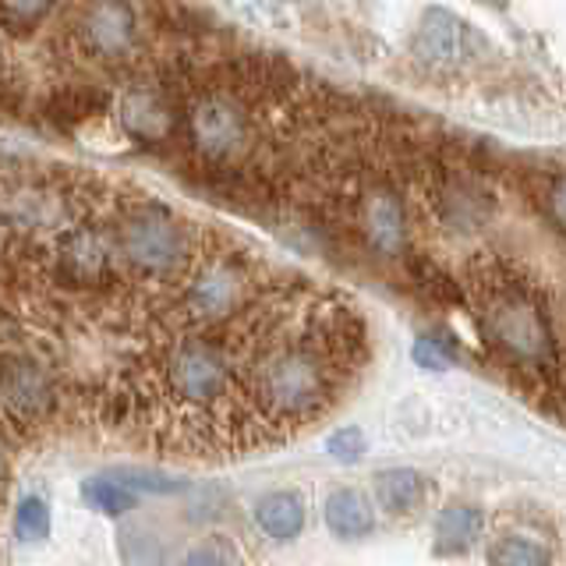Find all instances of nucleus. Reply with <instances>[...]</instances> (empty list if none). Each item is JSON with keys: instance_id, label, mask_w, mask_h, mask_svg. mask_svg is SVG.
<instances>
[{"instance_id": "nucleus-1", "label": "nucleus", "mask_w": 566, "mask_h": 566, "mask_svg": "<svg viewBox=\"0 0 566 566\" xmlns=\"http://www.w3.org/2000/svg\"><path fill=\"white\" fill-rule=\"evenodd\" d=\"M361 350V333L347 329V312L315 318V326L283 333L270 326L252 365V394L270 421L301 424L336 400L350 354Z\"/></svg>"}, {"instance_id": "nucleus-2", "label": "nucleus", "mask_w": 566, "mask_h": 566, "mask_svg": "<svg viewBox=\"0 0 566 566\" xmlns=\"http://www.w3.org/2000/svg\"><path fill=\"white\" fill-rule=\"evenodd\" d=\"M471 294L482 318V336L503 361L524 371H559V347L548 323L545 301L531 280L517 276L510 265H489L471 280Z\"/></svg>"}, {"instance_id": "nucleus-3", "label": "nucleus", "mask_w": 566, "mask_h": 566, "mask_svg": "<svg viewBox=\"0 0 566 566\" xmlns=\"http://www.w3.org/2000/svg\"><path fill=\"white\" fill-rule=\"evenodd\" d=\"M114 252L138 276L170 280V276H185V270L195 262V241L188 223L174 209L146 202L124 212Z\"/></svg>"}, {"instance_id": "nucleus-4", "label": "nucleus", "mask_w": 566, "mask_h": 566, "mask_svg": "<svg viewBox=\"0 0 566 566\" xmlns=\"http://www.w3.org/2000/svg\"><path fill=\"white\" fill-rule=\"evenodd\" d=\"M164 389L181 411L206 418L227 411L234 394L227 350L209 336H185L164 361Z\"/></svg>"}, {"instance_id": "nucleus-5", "label": "nucleus", "mask_w": 566, "mask_h": 566, "mask_svg": "<svg viewBox=\"0 0 566 566\" xmlns=\"http://www.w3.org/2000/svg\"><path fill=\"white\" fill-rule=\"evenodd\" d=\"M53 280L67 291H99L111 287L114 270H117V252L96 227L78 223L67 227L53 244L50 255Z\"/></svg>"}, {"instance_id": "nucleus-6", "label": "nucleus", "mask_w": 566, "mask_h": 566, "mask_svg": "<svg viewBox=\"0 0 566 566\" xmlns=\"http://www.w3.org/2000/svg\"><path fill=\"white\" fill-rule=\"evenodd\" d=\"M195 149L209 159H234L252 142V117L227 93H206L188 111Z\"/></svg>"}, {"instance_id": "nucleus-7", "label": "nucleus", "mask_w": 566, "mask_h": 566, "mask_svg": "<svg viewBox=\"0 0 566 566\" xmlns=\"http://www.w3.org/2000/svg\"><path fill=\"white\" fill-rule=\"evenodd\" d=\"M0 403L18 424H43L57 407V382L29 354H0Z\"/></svg>"}, {"instance_id": "nucleus-8", "label": "nucleus", "mask_w": 566, "mask_h": 566, "mask_svg": "<svg viewBox=\"0 0 566 566\" xmlns=\"http://www.w3.org/2000/svg\"><path fill=\"white\" fill-rule=\"evenodd\" d=\"M244 297H248V265L241 259L217 255L191 273L185 287V308L191 318L212 323V318H223L234 308H241Z\"/></svg>"}, {"instance_id": "nucleus-9", "label": "nucleus", "mask_w": 566, "mask_h": 566, "mask_svg": "<svg viewBox=\"0 0 566 566\" xmlns=\"http://www.w3.org/2000/svg\"><path fill=\"white\" fill-rule=\"evenodd\" d=\"M78 43L99 61H120L138 46V18L128 4H93L78 18Z\"/></svg>"}, {"instance_id": "nucleus-10", "label": "nucleus", "mask_w": 566, "mask_h": 566, "mask_svg": "<svg viewBox=\"0 0 566 566\" xmlns=\"http://www.w3.org/2000/svg\"><path fill=\"white\" fill-rule=\"evenodd\" d=\"M358 220H361L365 241L376 248L379 255L394 259L407 248V212H403V202L397 199L394 188H386V185L368 188L361 195Z\"/></svg>"}, {"instance_id": "nucleus-11", "label": "nucleus", "mask_w": 566, "mask_h": 566, "mask_svg": "<svg viewBox=\"0 0 566 566\" xmlns=\"http://www.w3.org/2000/svg\"><path fill=\"white\" fill-rule=\"evenodd\" d=\"M432 199H436L439 223H447L450 230H457V234L478 230L492 212L489 191L468 181V177H442V181L432 188Z\"/></svg>"}, {"instance_id": "nucleus-12", "label": "nucleus", "mask_w": 566, "mask_h": 566, "mask_svg": "<svg viewBox=\"0 0 566 566\" xmlns=\"http://www.w3.org/2000/svg\"><path fill=\"white\" fill-rule=\"evenodd\" d=\"M376 506H382L389 517H415L432 500V482L415 468H382L371 482Z\"/></svg>"}, {"instance_id": "nucleus-13", "label": "nucleus", "mask_w": 566, "mask_h": 566, "mask_svg": "<svg viewBox=\"0 0 566 566\" xmlns=\"http://www.w3.org/2000/svg\"><path fill=\"white\" fill-rule=\"evenodd\" d=\"M120 128L138 142H164L174 132V111L156 88H132L117 106Z\"/></svg>"}, {"instance_id": "nucleus-14", "label": "nucleus", "mask_w": 566, "mask_h": 566, "mask_svg": "<svg viewBox=\"0 0 566 566\" xmlns=\"http://www.w3.org/2000/svg\"><path fill=\"white\" fill-rule=\"evenodd\" d=\"M485 535V513L478 506H442L432 527L436 556H464Z\"/></svg>"}, {"instance_id": "nucleus-15", "label": "nucleus", "mask_w": 566, "mask_h": 566, "mask_svg": "<svg viewBox=\"0 0 566 566\" xmlns=\"http://www.w3.org/2000/svg\"><path fill=\"white\" fill-rule=\"evenodd\" d=\"M323 517H326V527L333 531V535L344 538V542H361L376 531V510H371L368 495L358 489L329 492Z\"/></svg>"}, {"instance_id": "nucleus-16", "label": "nucleus", "mask_w": 566, "mask_h": 566, "mask_svg": "<svg viewBox=\"0 0 566 566\" xmlns=\"http://www.w3.org/2000/svg\"><path fill=\"white\" fill-rule=\"evenodd\" d=\"M255 524L273 542H294L305 531V500L291 489L265 492L255 503Z\"/></svg>"}, {"instance_id": "nucleus-17", "label": "nucleus", "mask_w": 566, "mask_h": 566, "mask_svg": "<svg viewBox=\"0 0 566 566\" xmlns=\"http://www.w3.org/2000/svg\"><path fill=\"white\" fill-rule=\"evenodd\" d=\"M415 53L421 61H453L460 53V22H453L450 11L432 8L421 18L415 32Z\"/></svg>"}, {"instance_id": "nucleus-18", "label": "nucleus", "mask_w": 566, "mask_h": 566, "mask_svg": "<svg viewBox=\"0 0 566 566\" xmlns=\"http://www.w3.org/2000/svg\"><path fill=\"white\" fill-rule=\"evenodd\" d=\"M82 500L93 510L106 513V517H124V513L138 506V495L132 489H124L120 482H114L111 474L85 478V482H82Z\"/></svg>"}, {"instance_id": "nucleus-19", "label": "nucleus", "mask_w": 566, "mask_h": 566, "mask_svg": "<svg viewBox=\"0 0 566 566\" xmlns=\"http://www.w3.org/2000/svg\"><path fill=\"white\" fill-rule=\"evenodd\" d=\"M485 566H553V553L542 542L506 535L485 548Z\"/></svg>"}, {"instance_id": "nucleus-20", "label": "nucleus", "mask_w": 566, "mask_h": 566, "mask_svg": "<svg viewBox=\"0 0 566 566\" xmlns=\"http://www.w3.org/2000/svg\"><path fill=\"white\" fill-rule=\"evenodd\" d=\"M14 535L22 542H43L50 535V506L40 495H25L14 510Z\"/></svg>"}, {"instance_id": "nucleus-21", "label": "nucleus", "mask_w": 566, "mask_h": 566, "mask_svg": "<svg viewBox=\"0 0 566 566\" xmlns=\"http://www.w3.org/2000/svg\"><path fill=\"white\" fill-rule=\"evenodd\" d=\"M120 556L124 566H159L164 563V548L149 535V531L138 527H124L120 531Z\"/></svg>"}, {"instance_id": "nucleus-22", "label": "nucleus", "mask_w": 566, "mask_h": 566, "mask_svg": "<svg viewBox=\"0 0 566 566\" xmlns=\"http://www.w3.org/2000/svg\"><path fill=\"white\" fill-rule=\"evenodd\" d=\"M181 566H244V559L230 538H206V542L188 548Z\"/></svg>"}, {"instance_id": "nucleus-23", "label": "nucleus", "mask_w": 566, "mask_h": 566, "mask_svg": "<svg viewBox=\"0 0 566 566\" xmlns=\"http://www.w3.org/2000/svg\"><path fill=\"white\" fill-rule=\"evenodd\" d=\"M457 354H460V347L450 340L447 333H424V336H418V340H415V361L421 368L442 371V368H450L457 361Z\"/></svg>"}, {"instance_id": "nucleus-24", "label": "nucleus", "mask_w": 566, "mask_h": 566, "mask_svg": "<svg viewBox=\"0 0 566 566\" xmlns=\"http://www.w3.org/2000/svg\"><path fill=\"white\" fill-rule=\"evenodd\" d=\"M114 482H120L124 489H132L135 495L146 489L153 495H174V492H185L188 485L177 482V478H164V474H153V471H138V468H124L117 474H111Z\"/></svg>"}, {"instance_id": "nucleus-25", "label": "nucleus", "mask_w": 566, "mask_h": 566, "mask_svg": "<svg viewBox=\"0 0 566 566\" xmlns=\"http://www.w3.org/2000/svg\"><path fill=\"white\" fill-rule=\"evenodd\" d=\"M96 103H103V93H93V88H78V93H61L57 99H53V117L57 120H85L88 114H96Z\"/></svg>"}, {"instance_id": "nucleus-26", "label": "nucleus", "mask_w": 566, "mask_h": 566, "mask_svg": "<svg viewBox=\"0 0 566 566\" xmlns=\"http://www.w3.org/2000/svg\"><path fill=\"white\" fill-rule=\"evenodd\" d=\"M415 276L424 291H429L436 301H460V287H457V280L450 273H442L436 262L429 259H415Z\"/></svg>"}, {"instance_id": "nucleus-27", "label": "nucleus", "mask_w": 566, "mask_h": 566, "mask_svg": "<svg viewBox=\"0 0 566 566\" xmlns=\"http://www.w3.org/2000/svg\"><path fill=\"white\" fill-rule=\"evenodd\" d=\"M53 11H57L53 4H14L11 0V4H0V22H4L11 32H32Z\"/></svg>"}, {"instance_id": "nucleus-28", "label": "nucleus", "mask_w": 566, "mask_h": 566, "mask_svg": "<svg viewBox=\"0 0 566 566\" xmlns=\"http://www.w3.org/2000/svg\"><path fill=\"white\" fill-rule=\"evenodd\" d=\"M326 450L333 460H344V464H354V460L365 457V432L347 424V429H336L329 439H326Z\"/></svg>"}, {"instance_id": "nucleus-29", "label": "nucleus", "mask_w": 566, "mask_h": 566, "mask_svg": "<svg viewBox=\"0 0 566 566\" xmlns=\"http://www.w3.org/2000/svg\"><path fill=\"white\" fill-rule=\"evenodd\" d=\"M4 474H8V450H4V442H0V482H4Z\"/></svg>"}]
</instances>
